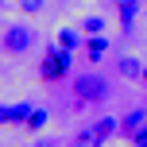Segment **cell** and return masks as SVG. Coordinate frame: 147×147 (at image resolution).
<instances>
[{
	"instance_id": "1",
	"label": "cell",
	"mask_w": 147,
	"mask_h": 147,
	"mask_svg": "<svg viewBox=\"0 0 147 147\" xmlns=\"http://www.w3.org/2000/svg\"><path fill=\"white\" fill-rule=\"evenodd\" d=\"M66 74H70V51L66 47H51L47 58H43V66H39V78L43 81H58V78H66Z\"/></svg>"
},
{
	"instance_id": "2",
	"label": "cell",
	"mask_w": 147,
	"mask_h": 147,
	"mask_svg": "<svg viewBox=\"0 0 147 147\" xmlns=\"http://www.w3.org/2000/svg\"><path fill=\"white\" fill-rule=\"evenodd\" d=\"M74 93H78V101H105L109 97V81L97 78V74H81L74 81Z\"/></svg>"
},
{
	"instance_id": "3",
	"label": "cell",
	"mask_w": 147,
	"mask_h": 147,
	"mask_svg": "<svg viewBox=\"0 0 147 147\" xmlns=\"http://www.w3.org/2000/svg\"><path fill=\"white\" fill-rule=\"evenodd\" d=\"M31 43H35V31H31L27 23H12V27L4 31V51L8 54H23Z\"/></svg>"
},
{
	"instance_id": "4",
	"label": "cell",
	"mask_w": 147,
	"mask_h": 147,
	"mask_svg": "<svg viewBox=\"0 0 147 147\" xmlns=\"http://www.w3.org/2000/svg\"><path fill=\"white\" fill-rule=\"evenodd\" d=\"M31 112V101H20V105H8V109H0V124H23Z\"/></svg>"
},
{
	"instance_id": "5",
	"label": "cell",
	"mask_w": 147,
	"mask_h": 147,
	"mask_svg": "<svg viewBox=\"0 0 147 147\" xmlns=\"http://www.w3.org/2000/svg\"><path fill=\"white\" fill-rule=\"evenodd\" d=\"M112 132H116V120H112V116H105V120H97L93 128H85V132H81V136H89V140H93V143H105V140H109Z\"/></svg>"
},
{
	"instance_id": "6",
	"label": "cell",
	"mask_w": 147,
	"mask_h": 147,
	"mask_svg": "<svg viewBox=\"0 0 147 147\" xmlns=\"http://www.w3.org/2000/svg\"><path fill=\"white\" fill-rule=\"evenodd\" d=\"M120 128H124V136H132V140H136V136H143V128H147V112H143V109L128 112V116H124V124H120Z\"/></svg>"
},
{
	"instance_id": "7",
	"label": "cell",
	"mask_w": 147,
	"mask_h": 147,
	"mask_svg": "<svg viewBox=\"0 0 147 147\" xmlns=\"http://www.w3.org/2000/svg\"><path fill=\"white\" fill-rule=\"evenodd\" d=\"M105 51H109V39H105V35H89V43H85V54H89V62L105 58Z\"/></svg>"
},
{
	"instance_id": "8",
	"label": "cell",
	"mask_w": 147,
	"mask_h": 147,
	"mask_svg": "<svg viewBox=\"0 0 147 147\" xmlns=\"http://www.w3.org/2000/svg\"><path fill=\"white\" fill-rule=\"evenodd\" d=\"M43 124H47V109H31L27 120H23V128H27V132H39Z\"/></svg>"
},
{
	"instance_id": "9",
	"label": "cell",
	"mask_w": 147,
	"mask_h": 147,
	"mask_svg": "<svg viewBox=\"0 0 147 147\" xmlns=\"http://www.w3.org/2000/svg\"><path fill=\"white\" fill-rule=\"evenodd\" d=\"M78 43H81V35H78L74 27H62V31H58V47H66V51H74Z\"/></svg>"
},
{
	"instance_id": "10",
	"label": "cell",
	"mask_w": 147,
	"mask_h": 147,
	"mask_svg": "<svg viewBox=\"0 0 147 147\" xmlns=\"http://www.w3.org/2000/svg\"><path fill=\"white\" fill-rule=\"evenodd\" d=\"M120 74H128V78H143V66L136 58H120Z\"/></svg>"
},
{
	"instance_id": "11",
	"label": "cell",
	"mask_w": 147,
	"mask_h": 147,
	"mask_svg": "<svg viewBox=\"0 0 147 147\" xmlns=\"http://www.w3.org/2000/svg\"><path fill=\"white\" fill-rule=\"evenodd\" d=\"M81 31H85V35H101V31H105V20H101V16H89V20L81 23Z\"/></svg>"
},
{
	"instance_id": "12",
	"label": "cell",
	"mask_w": 147,
	"mask_h": 147,
	"mask_svg": "<svg viewBox=\"0 0 147 147\" xmlns=\"http://www.w3.org/2000/svg\"><path fill=\"white\" fill-rule=\"evenodd\" d=\"M120 20H124V27L136 20V0H120Z\"/></svg>"
},
{
	"instance_id": "13",
	"label": "cell",
	"mask_w": 147,
	"mask_h": 147,
	"mask_svg": "<svg viewBox=\"0 0 147 147\" xmlns=\"http://www.w3.org/2000/svg\"><path fill=\"white\" fill-rule=\"evenodd\" d=\"M20 8H23V12H39V8H43V0H20Z\"/></svg>"
},
{
	"instance_id": "14",
	"label": "cell",
	"mask_w": 147,
	"mask_h": 147,
	"mask_svg": "<svg viewBox=\"0 0 147 147\" xmlns=\"http://www.w3.org/2000/svg\"><path fill=\"white\" fill-rule=\"evenodd\" d=\"M74 147H101V143H93L89 136H78V143H74Z\"/></svg>"
},
{
	"instance_id": "15",
	"label": "cell",
	"mask_w": 147,
	"mask_h": 147,
	"mask_svg": "<svg viewBox=\"0 0 147 147\" xmlns=\"http://www.w3.org/2000/svg\"><path fill=\"white\" fill-rule=\"evenodd\" d=\"M132 143H136V147H147V128H143V136H136Z\"/></svg>"
},
{
	"instance_id": "16",
	"label": "cell",
	"mask_w": 147,
	"mask_h": 147,
	"mask_svg": "<svg viewBox=\"0 0 147 147\" xmlns=\"http://www.w3.org/2000/svg\"><path fill=\"white\" fill-rule=\"evenodd\" d=\"M143 81H147V66H143Z\"/></svg>"
},
{
	"instance_id": "17",
	"label": "cell",
	"mask_w": 147,
	"mask_h": 147,
	"mask_svg": "<svg viewBox=\"0 0 147 147\" xmlns=\"http://www.w3.org/2000/svg\"><path fill=\"white\" fill-rule=\"evenodd\" d=\"M0 4H4V0H0Z\"/></svg>"
}]
</instances>
